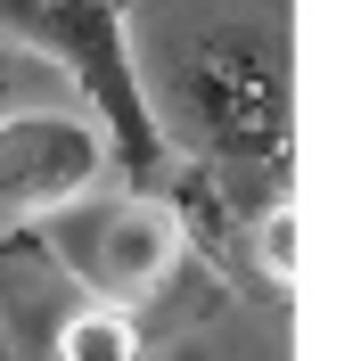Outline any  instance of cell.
<instances>
[{"instance_id": "cell-1", "label": "cell", "mask_w": 361, "mask_h": 361, "mask_svg": "<svg viewBox=\"0 0 361 361\" xmlns=\"http://www.w3.org/2000/svg\"><path fill=\"white\" fill-rule=\"evenodd\" d=\"M0 33L49 66H66L74 90L90 99V123L107 140V157L157 189L173 148H164V123L140 90V58H132V25H123V0H0Z\"/></svg>"}, {"instance_id": "cell-2", "label": "cell", "mask_w": 361, "mask_h": 361, "mask_svg": "<svg viewBox=\"0 0 361 361\" xmlns=\"http://www.w3.org/2000/svg\"><path fill=\"white\" fill-rule=\"evenodd\" d=\"M107 173H115V157H107V140H99L90 115L8 107L0 115V238L82 205Z\"/></svg>"}, {"instance_id": "cell-3", "label": "cell", "mask_w": 361, "mask_h": 361, "mask_svg": "<svg viewBox=\"0 0 361 361\" xmlns=\"http://www.w3.org/2000/svg\"><path fill=\"white\" fill-rule=\"evenodd\" d=\"M66 263L90 279L99 304H148L180 263V214L157 189L115 197V205H99V214H82L66 230Z\"/></svg>"}, {"instance_id": "cell-4", "label": "cell", "mask_w": 361, "mask_h": 361, "mask_svg": "<svg viewBox=\"0 0 361 361\" xmlns=\"http://www.w3.org/2000/svg\"><path fill=\"white\" fill-rule=\"evenodd\" d=\"M189 99H197V123L214 132V148L279 164V58H271V42H214L189 66Z\"/></svg>"}, {"instance_id": "cell-5", "label": "cell", "mask_w": 361, "mask_h": 361, "mask_svg": "<svg viewBox=\"0 0 361 361\" xmlns=\"http://www.w3.org/2000/svg\"><path fill=\"white\" fill-rule=\"evenodd\" d=\"M58 361H140V337H132V312L123 304H99L90 295L82 312L58 329Z\"/></svg>"}, {"instance_id": "cell-6", "label": "cell", "mask_w": 361, "mask_h": 361, "mask_svg": "<svg viewBox=\"0 0 361 361\" xmlns=\"http://www.w3.org/2000/svg\"><path fill=\"white\" fill-rule=\"evenodd\" d=\"M255 263H263V279L295 288V205L288 197L263 205V222H255Z\"/></svg>"}, {"instance_id": "cell-7", "label": "cell", "mask_w": 361, "mask_h": 361, "mask_svg": "<svg viewBox=\"0 0 361 361\" xmlns=\"http://www.w3.org/2000/svg\"><path fill=\"white\" fill-rule=\"evenodd\" d=\"M157 361H222V353H214V345H205V337H180V345H164Z\"/></svg>"}]
</instances>
